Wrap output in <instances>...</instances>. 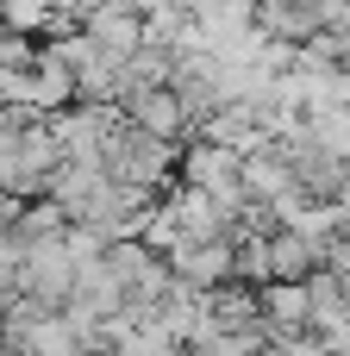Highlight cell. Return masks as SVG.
Masks as SVG:
<instances>
[{
	"label": "cell",
	"mask_w": 350,
	"mask_h": 356,
	"mask_svg": "<svg viewBox=\"0 0 350 356\" xmlns=\"http://www.w3.org/2000/svg\"><path fill=\"white\" fill-rule=\"evenodd\" d=\"M100 169H106L119 188L163 200V181H169V169H175V144H163V138L138 131V125L119 113V125H113V131H106V144H100Z\"/></svg>",
	"instance_id": "6da1fadb"
},
{
	"label": "cell",
	"mask_w": 350,
	"mask_h": 356,
	"mask_svg": "<svg viewBox=\"0 0 350 356\" xmlns=\"http://www.w3.org/2000/svg\"><path fill=\"white\" fill-rule=\"evenodd\" d=\"M113 125H119V106H88V100L63 106V113L50 119L56 156H63V163H100V144H106Z\"/></svg>",
	"instance_id": "7a4b0ae2"
},
{
	"label": "cell",
	"mask_w": 350,
	"mask_h": 356,
	"mask_svg": "<svg viewBox=\"0 0 350 356\" xmlns=\"http://www.w3.org/2000/svg\"><path fill=\"white\" fill-rule=\"evenodd\" d=\"M138 131H150V138H163V144H182L188 131H194V119H188V106H182V94L163 81V88H138L125 106H119Z\"/></svg>",
	"instance_id": "3957f363"
},
{
	"label": "cell",
	"mask_w": 350,
	"mask_h": 356,
	"mask_svg": "<svg viewBox=\"0 0 350 356\" xmlns=\"http://www.w3.org/2000/svg\"><path fill=\"white\" fill-rule=\"evenodd\" d=\"M81 31H88V44H94L100 56H113V63H132V56L144 50V19H138V6H94V13L81 19Z\"/></svg>",
	"instance_id": "277c9868"
},
{
	"label": "cell",
	"mask_w": 350,
	"mask_h": 356,
	"mask_svg": "<svg viewBox=\"0 0 350 356\" xmlns=\"http://www.w3.org/2000/svg\"><path fill=\"white\" fill-rule=\"evenodd\" d=\"M257 313H263L269 338L307 332V282H269V288H257Z\"/></svg>",
	"instance_id": "5b68a950"
},
{
	"label": "cell",
	"mask_w": 350,
	"mask_h": 356,
	"mask_svg": "<svg viewBox=\"0 0 350 356\" xmlns=\"http://www.w3.org/2000/svg\"><path fill=\"white\" fill-rule=\"evenodd\" d=\"M106 356H188V344H175L169 332H157V325H106Z\"/></svg>",
	"instance_id": "8992f818"
},
{
	"label": "cell",
	"mask_w": 350,
	"mask_h": 356,
	"mask_svg": "<svg viewBox=\"0 0 350 356\" xmlns=\"http://www.w3.org/2000/svg\"><path fill=\"white\" fill-rule=\"evenodd\" d=\"M19 282H25V238L0 232V313L19 300Z\"/></svg>",
	"instance_id": "52a82bcc"
},
{
	"label": "cell",
	"mask_w": 350,
	"mask_h": 356,
	"mask_svg": "<svg viewBox=\"0 0 350 356\" xmlns=\"http://www.w3.org/2000/svg\"><path fill=\"white\" fill-rule=\"evenodd\" d=\"M263 356H332V350H326L313 332H294V338H269V350H263Z\"/></svg>",
	"instance_id": "ba28073f"
},
{
	"label": "cell",
	"mask_w": 350,
	"mask_h": 356,
	"mask_svg": "<svg viewBox=\"0 0 350 356\" xmlns=\"http://www.w3.org/2000/svg\"><path fill=\"white\" fill-rule=\"evenodd\" d=\"M326 275H332V282H344V288H350V232L338 238V244H332V250H326Z\"/></svg>",
	"instance_id": "9c48e42d"
}]
</instances>
